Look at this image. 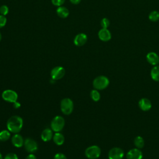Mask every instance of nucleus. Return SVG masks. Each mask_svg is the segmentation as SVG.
<instances>
[{
  "label": "nucleus",
  "instance_id": "473e14b6",
  "mask_svg": "<svg viewBox=\"0 0 159 159\" xmlns=\"http://www.w3.org/2000/svg\"><path fill=\"white\" fill-rule=\"evenodd\" d=\"M0 159H2V156L1 153H0Z\"/></svg>",
  "mask_w": 159,
  "mask_h": 159
},
{
  "label": "nucleus",
  "instance_id": "b1692460",
  "mask_svg": "<svg viewBox=\"0 0 159 159\" xmlns=\"http://www.w3.org/2000/svg\"><path fill=\"white\" fill-rule=\"evenodd\" d=\"M109 24L110 22L107 18L104 17L101 20V25L103 29H107L109 26Z\"/></svg>",
  "mask_w": 159,
  "mask_h": 159
},
{
  "label": "nucleus",
  "instance_id": "7ed1b4c3",
  "mask_svg": "<svg viewBox=\"0 0 159 159\" xmlns=\"http://www.w3.org/2000/svg\"><path fill=\"white\" fill-rule=\"evenodd\" d=\"M65 125V120L60 116H55L52 120L50 126L53 131L55 132H60Z\"/></svg>",
  "mask_w": 159,
  "mask_h": 159
},
{
  "label": "nucleus",
  "instance_id": "a878e982",
  "mask_svg": "<svg viewBox=\"0 0 159 159\" xmlns=\"http://www.w3.org/2000/svg\"><path fill=\"white\" fill-rule=\"evenodd\" d=\"M4 159H18V157L14 153H9L6 155Z\"/></svg>",
  "mask_w": 159,
  "mask_h": 159
},
{
  "label": "nucleus",
  "instance_id": "6e6552de",
  "mask_svg": "<svg viewBox=\"0 0 159 159\" xmlns=\"http://www.w3.org/2000/svg\"><path fill=\"white\" fill-rule=\"evenodd\" d=\"M24 145L25 150L30 153L35 152L38 148L37 142L30 138H27L24 140Z\"/></svg>",
  "mask_w": 159,
  "mask_h": 159
},
{
  "label": "nucleus",
  "instance_id": "5701e85b",
  "mask_svg": "<svg viewBox=\"0 0 159 159\" xmlns=\"http://www.w3.org/2000/svg\"><path fill=\"white\" fill-rule=\"evenodd\" d=\"M149 19L152 22H156L159 19V12L157 11H152L148 16Z\"/></svg>",
  "mask_w": 159,
  "mask_h": 159
},
{
  "label": "nucleus",
  "instance_id": "f257e3e1",
  "mask_svg": "<svg viewBox=\"0 0 159 159\" xmlns=\"http://www.w3.org/2000/svg\"><path fill=\"white\" fill-rule=\"evenodd\" d=\"M7 130L14 134L19 132L23 126V120L19 116H11L7 121Z\"/></svg>",
  "mask_w": 159,
  "mask_h": 159
},
{
  "label": "nucleus",
  "instance_id": "72a5a7b5",
  "mask_svg": "<svg viewBox=\"0 0 159 159\" xmlns=\"http://www.w3.org/2000/svg\"><path fill=\"white\" fill-rule=\"evenodd\" d=\"M1 39H2V35H1V34L0 33V41L1 40Z\"/></svg>",
  "mask_w": 159,
  "mask_h": 159
},
{
  "label": "nucleus",
  "instance_id": "412c9836",
  "mask_svg": "<svg viewBox=\"0 0 159 159\" xmlns=\"http://www.w3.org/2000/svg\"><path fill=\"white\" fill-rule=\"evenodd\" d=\"M11 137V133L8 130H3L0 132V141L5 142Z\"/></svg>",
  "mask_w": 159,
  "mask_h": 159
},
{
  "label": "nucleus",
  "instance_id": "cd10ccee",
  "mask_svg": "<svg viewBox=\"0 0 159 159\" xmlns=\"http://www.w3.org/2000/svg\"><path fill=\"white\" fill-rule=\"evenodd\" d=\"M52 4L56 6H61L64 2L65 0H51Z\"/></svg>",
  "mask_w": 159,
  "mask_h": 159
},
{
  "label": "nucleus",
  "instance_id": "2eb2a0df",
  "mask_svg": "<svg viewBox=\"0 0 159 159\" xmlns=\"http://www.w3.org/2000/svg\"><path fill=\"white\" fill-rule=\"evenodd\" d=\"M11 141H12V145L14 147H17V148H20V147H22V145H24V140L22 137L18 133L15 134L12 136Z\"/></svg>",
  "mask_w": 159,
  "mask_h": 159
},
{
  "label": "nucleus",
  "instance_id": "393cba45",
  "mask_svg": "<svg viewBox=\"0 0 159 159\" xmlns=\"http://www.w3.org/2000/svg\"><path fill=\"white\" fill-rule=\"evenodd\" d=\"M9 12V7L6 5H2L0 7V14L2 16H6Z\"/></svg>",
  "mask_w": 159,
  "mask_h": 159
},
{
  "label": "nucleus",
  "instance_id": "bb28decb",
  "mask_svg": "<svg viewBox=\"0 0 159 159\" xmlns=\"http://www.w3.org/2000/svg\"><path fill=\"white\" fill-rule=\"evenodd\" d=\"M7 22V19L4 16L0 15V29L4 27Z\"/></svg>",
  "mask_w": 159,
  "mask_h": 159
},
{
  "label": "nucleus",
  "instance_id": "6ab92c4d",
  "mask_svg": "<svg viewBox=\"0 0 159 159\" xmlns=\"http://www.w3.org/2000/svg\"><path fill=\"white\" fill-rule=\"evenodd\" d=\"M150 75L152 78L155 81H159V66H154L150 71Z\"/></svg>",
  "mask_w": 159,
  "mask_h": 159
},
{
  "label": "nucleus",
  "instance_id": "423d86ee",
  "mask_svg": "<svg viewBox=\"0 0 159 159\" xmlns=\"http://www.w3.org/2000/svg\"><path fill=\"white\" fill-rule=\"evenodd\" d=\"M2 98L7 102L14 103V102L17 101L18 95L16 91L12 89H6L2 92Z\"/></svg>",
  "mask_w": 159,
  "mask_h": 159
},
{
  "label": "nucleus",
  "instance_id": "0eeeda50",
  "mask_svg": "<svg viewBox=\"0 0 159 159\" xmlns=\"http://www.w3.org/2000/svg\"><path fill=\"white\" fill-rule=\"evenodd\" d=\"M65 74V70L63 67L58 66L54 67L50 72L51 78L53 80H58L62 78Z\"/></svg>",
  "mask_w": 159,
  "mask_h": 159
},
{
  "label": "nucleus",
  "instance_id": "7c9ffc66",
  "mask_svg": "<svg viewBox=\"0 0 159 159\" xmlns=\"http://www.w3.org/2000/svg\"><path fill=\"white\" fill-rule=\"evenodd\" d=\"M13 106H14V107L15 109H18V108H19L20 107V104L19 102L16 101V102H14L13 103Z\"/></svg>",
  "mask_w": 159,
  "mask_h": 159
},
{
  "label": "nucleus",
  "instance_id": "c85d7f7f",
  "mask_svg": "<svg viewBox=\"0 0 159 159\" xmlns=\"http://www.w3.org/2000/svg\"><path fill=\"white\" fill-rule=\"evenodd\" d=\"M53 159H67V158L63 153H57L55 155Z\"/></svg>",
  "mask_w": 159,
  "mask_h": 159
},
{
  "label": "nucleus",
  "instance_id": "2f4dec72",
  "mask_svg": "<svg viewBox=\"0 0 159 159\" xmlns=\"http://www.w3.org/2000/svg\"><path fill=\"white\" fill-rule=\"evenodd\" d=\"M70 1L73 4H78L81 2V0H70Z\"/></svg>",
  "mask_w": 159,
  "mask_h": 159
},
{
  "label": "nucleus",
  "instance_id": "c756f323",
  "mask_svg": "<svg viewBox=\"0 0 159 159\" xmlns=\"http://www.w3.org/2000/svg\"><path fill=\"white\" fill-rule=\"evenodd\" d=\"M25 159H37V157L33 153H30L26 157Z\"/></svg>",
  "mask_w": 159,
  "mask_h": 159
},
{
  "label": "nucleus",
  "instance_id": "20e7f679",
  "mask_svg": "<svg viewBox=\"0 0 159 159\" xmlns=\"http://www.w3.org/2000/svg\"><path fill=\"white\" fill-rule=\"evenodd\" d=\"M60 109L65 115L70 114L73 110V102L70 98H64L61 101Z\"/></svg>",
  "mask_w": 159,
  "mask_h": 159
},
{
  "label": "nucleus",
  "instance_id": "dca6fc26",
  "mask_svg": "<svg viewBox=\"0 0 159 159\" xmlns=\"http://www.w3.org/2000/svg\"><path fill=\"white\" fill-rule=\"evenodd\" d=\"M53 137L52 130L49 128L45 129L41 134V139L44 142L50 141Z\"/></svg>",
  "mask_w": 159,
  "mask_h": 159
},
{
  "label": "nucleus",
  "instance_id": "ddd939ff",
  "mask_svg": "<svg viewBox=\"0 0 159 159\" xmlns=\"http://www.w3.org/2000/svg\"><path fill=\"white\" fill-rule=\"evenodd\" d=\"M99 39L104 42H107L111 39V34L107 29L102 28L98 32Z\"/></svg>",
  "mask_w": 159,
  "mask_h": 159
},
{
  "label": "nucleus",
  "instance_id": "1a4fd4ad",
  "mask_svg": "<svg viewBox=\"0 0 159 159\" xmlns=\"http://www.w3.org/2000/svg\"><path fill=\"white\" fill-rule=\"evenodd\" d=\"M124 155L123 150L119 147H114L108 153L109 159H122Z\"/></svg>",
  "mask_w": 159,
  "mask_h": 159
},
{
  "label": "nucleus",
  "instance_id": "f03ea898",
  "mask_svg": "<svg viewBox=\"0 0 159 159\" xmlns=\"http://www.w3.org/2000/svg\"><path fill=\"white\" fill-rule=\"evenodd\" d=\"M109 84V79L103 75L96 77L93 82V85L94 89L97 90H102L106 88Z\"/></svg>",
  "mask_w": 159,
  "mask_h": 159
},
{
  "label": "nucleus",
  "instance_id": "9b49d317",
  "mask_svg": "<svg viewBox=\"0 0 159 159\" xmlns=\"http://www.w3.org/2000/svg\"><path fill=\"white\" fill-rule=\"evenodd\" d=\"M88 40L87 35L85 34L80 33L77 34L74 39V43L75 45L81 47L84 45Z\"/></svg>",
  "mask_w": 159,
  "mask_h": 159
},
{
  "label": "nucleus",
  "instance_id": "aec40b11",
  "mask_svg": "<svg viewBox=\"0 0 159 159\" xmlns=\"http://www.w3.org/2000/svg\"><path fill=\"white\" fill-rule=\"evenodd\" d=\"M134 143L135 146L137 148H142L144 146V140L141 137V136H137L134 139Z\"/></svg>",
  "mask_w": 159,
  "mask_h": 159
},
{
  "label": "nucleus",
  "instance_id": "39448f33",
  "mask_svg": "<svg viewBox=\"0 0 159 159\" xmlns=\"http://www.w3.org/2000/svg\"><path fill=\"white\" fill-rule=\"evenodd\" d=\"M86 157L89 159H96L101 153V148L97 145H92L88 147L84 152Z\"/></svg>",
  "mask_w": 159,
  "mask_h": 159
},
{
  "label": "nucleus",
  "instance_id": "4468645a",
  "mask_svg": "<svg viewBox=\"0 0 159 159\" xmlns=\"http://www.w3.org/2000/svg\"><path fill=\"white\" fill-rule=\"evenodd\" d=\"M140 109L143 111H148L152 107L151 101L147 98H142L139 101Z\"/></svg>",
  "mask_w": 159,
  "mask_h": 159
},
{
  "label": "nucleus",
  "instance_id": "f3484780",
  "mask_svg": "<svg viewBox=\"0 0 159 159\" xmlns=\"http://www.w3.org/2000/svg\"><path fill=\"white\" fill-rule=\"evenodd\" d=\"M53 140L57 145H61L64 143L65 137L60 132H56L53 136Z\"/></svg>",
  "mask_w": 159,
  "mask_h": 159
},
{
  "label": "nucleus",
  "instance_id": "4be33fe9",
  "mask_svg": "<svg viewBox=\"0 0 159 159\" xmlns=\"http://www.w3.org/2000/svg\"><path fill=\"white\" fill-rule=\"evenodd\" d=\"M90 96L91 99L94 101H98L101 98V95L100 93L98 92V91L96 89L92 90L90 93Z\"/></svg>",
  "mask_w": 159,
  "mask_h": 159
},
{
  "label": "nucleus",
  "instance_id": "f8f14e48",
  "mask_svg": "<svg viewBox=\"0 0 159 159\" xmlns=\"http://www.w3.org/2000/svg\"><path fill=\"white\" fill-rule=\"evenodd\" d=\"M147 61L152 65H157L159 63V56L153 52H149L146 56Z\"/></svg>",
  "mask_w": 159,
  "mask_h": 159
},
{
  "label": "nucleus",
  "instance_id": "9d476101",
  "mask_svg": "<svg viewBox=\"0 0 159 159\" xmlns=\"http://www.w3.org/2000/svg\"><path fill=\"white\" fill-rule=\"evenodd\" d=\"M142 151L137 148L130 150L126 154L127 159H142Z\"/></svg>",
  "mask_w": 159,
  "mask_h": 159
},
{
  "label": "nucleus",
  "instance_id": "a211bd4d",
  "mask_svg": "<svg viewBox=\"0 0 159 159\" xmlns=\"http://www.w3.org/2000/svg\"><path fill=\"white\" fill-rule=\"evenodd\" d=\"M57 15L61 18H66L69 15L68 9L63 6H59L57 9Z\"/></svg>",
  "mask_w": 159,
  "mask_h": 159
}]
</instances>
